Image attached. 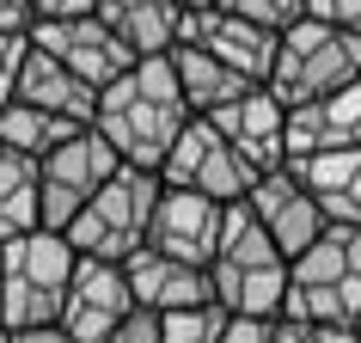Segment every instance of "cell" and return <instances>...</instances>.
I'll return each instance as SVG.
<instances>
[{"instance_id":"d4e9b609","label":"cell","mask_w":361,"mask_h":343,"mask_svg":"<svg viewBox=\"0 0 361 343\" xmlns=\"http://www.w3.org/2000/svg\"><path fill=\"white\" fill-rule=\"evenodd\" d=\"M214 6H227V13H239V19L264 25V31H282V25L300 19V0H214Z\"/></svg>"},{"instance_id":"4fadbf2b","label":"cell","mask_w":361,"mask_h":343,"mask_svg":"<svg viewBox=\"0 0 361 343\" xmlns=\"http://www.w3.org/2000/svg\"><path fill=\"white\" fill-rule=\"evenodd\" d=\"M239 203L251 209V221L264 227V239H269L276 251H282V258H294V251H300L306 239H312V233L324 227L319 203H312V196H306L300 184L288 178V166L257 172V178H251V191L239 196Z\"/></svg>"},{"instance_id":"7a4b0ae2","label":"cell","mask_w":361,"mask_h":343,"mask_svg":"<svg viewBox=\"0 0 361 343\" xmlns=\"http://www.w3.org/2000/svg\"><path fill=\"white\" fill-rule=\"evenodd\" d=\"M288 288V258L264 239L245 203L221 209V233L209 251V294L221 313H245V319H276Z\"/></svg>"},{"instance_id":"d6986e66","label":"cell","mask_w":361,"mask_h":343,"mask_svg":"<svg viewBox=\"0 0 361 343\" xmlns=\"http://www.w3.org/2000/svg\"><path fill=\"white\" fill-rule=\"evenodd\" d=\"M171 80H178V92H184V104H190V116H209L214 104H227V98H239L251 86V80H239L233 68H221L214 56H202L196 43H171Z\"/></svg>"},{"instance_id":"e0dca14e","label":"cell","mask_w":361,"mask_h":343,"mask_svg":"<svg viewBox=\"0 0 361 343\" xmlns=\"http://www.w3.org/2000/svg\"><path fill=\"white\" fill-rule=\"evenodd\" d=\"M92 19L104 25L135 61H141V56H166L171 43H178L184 0H98Z\"/></svg>"},{"instance_id":"484cf974","label":"cell","mask_w":361,"mask_h":343,"mask_svg":"<svg viewBox=\"0 0 361 343\" xmlns=\"http://www.w3.org/2000/svg\"><path fill=\"white\" fill-rule=\"evenodd\" d=\"M300 19L337 25V31H361V0H300Z\"/></svg>"},{"instance_id":"5bb4252c","label":"cell","mask_w":361,"mask_h":343,"mask_svg":"<svg viewBox=\"0 0 361 343\" xmlns=\"http://www.w3.org/2000/svg\"><path fill=\"white\" fill-rule=\"evenodd\" d=\"M282 166L319 203L324 221L361 227V148H319V153H300V160H282Z\"/></svg>"},{"instance_id":"cb8c5ba5","label":"cell","mask_w":361,"mask_h":343,"mask_svg":"<svg viewBox=\"0 0 361 343\" xmlns=\"http://www.w3.org/2000/svg\"><path fill=\"white\" fill-rule=\"evenodd\" d=\"M269 343H361L355 325H300V319H269Z\"/></svg>"},{"instance_id":"836d02e7","label":"cell","mask_w":361,"mask_h":343,"mask_svg":"<svg viewBox=\"0 0 361 343\" xmlns=\"http://www.w3.org/2000/svg\"><path fill=\"white\" fill-rule=\"evenodd\" d=\"M0 343H6V331H0Z\"/></svg>"},{"instance_id":"30bf717a","label":"cell","mask_w":361,"mask_h":343,"mask_svg":"<svg viewBox=\"0 0 361 343\" xmlns=\"http://www.w3.org/2000/svg\"><path fill=\"white\" fill-rule=\"evenodd\" d=\"M129 282H123V264H98V258H74V276L61 288L56 325L74 343H104L111 325L129 313Z\"/></svg>"},{"instance_id":"ac0fdd59","label":"cell","mask_w":361,"mask_h":343,"mask_svg":"<svg viewBox=\"0 0 361 343\" xmlns=\"http://www.w3.org/2000/svg\"><path fill=\"white\" fill-rule=\"evenodd\" d=\"M13 98L37 104V111H56V116H68V123H92V86H86L80 74H68L49 49H37V43H25Z\"/></svg>"},{"instance_id":"9a60e30c","label":"cell","mask_w":361,"mask_h":343,"mask_svg":"<svg viewBox=\"0 0 361 343\" xmlns=\"http://www.w3.org/2000/svg\"><path fill=\"white\" fill-rule=\"evenodd\" d=\"M209 123L227 135V148H239L251 172H276L282 166V104L264 92V86H245L239 98L214 104Z\"/></svg>"},{"instance_id":"7402d4cb","label":"cell","mask_w":361,"mask_h":343,"mask_svg":"<svg viewBox=\"0 0 361 343\" xmlns=\"http://www.w3.org/2000/svg\"><path fill=\"white\" fill-rule=\"evenodd\" d=\"M276 319H300V325H355V319H361V276H349L343 288H282Z\"/></svg>"},{"instance_id":"f546056e","label":"cell","mask_w":361,"mask_h":343,"mask_svg":"<svg viewBox=\"0 0 361 343\" xmlns=\"http://www.w3.org/2000/svg\"><path fill=\"white\" fill-rule=\"evenodd\" d=\"M98 0H31V19H86Z\"/></svg>"},{"instance_id":"4316f807","label":"cell","mask_w":361,"mask_h":343,"mask_svg":"<svg viewBox=\"0 0 361 343\" xmlns=\"http://www.w3.org/2000/svg\"><path fill=\"white\" fill-rule=\"evenodd\" d=\"M104 343H159V313H147V306H129V313L111 325V337H104Z\"/></svg>"},{"instance_id":"2e32d148","label":"cell","mask_w":361,"mask_h":343,"mask_svg":"<svg viewBox=\"0 0 361 343\" xmlns=\"http://www.w3.org/2000/svg\"><path fill=\"white\" fill-rule=\"evenodd\" d=\"M123 282H129V301L147 306V313H171V306L214 301V294H209V270L178 264V258L147 251V246H135L129 258H123Z\"/></svg>"},{"instance_id":"8fae6325","label":"cell","mask_w":361,"mask_h":343,"mask_svg":"<svg viewBox=\"0 0 361 343\" xmlns=\"http://www.w3.org/2000/svg\"><path fill=\"white\" fill-rule=\"evenodd\" d=\"M25 43L49 49V56H56L68 74H80L92 92H98V86H111V80L135 61L129 49L92 19V13H86V19H31V25H25Z\"/></svg>"},{"instance_id":"6da1fadb","label":"cell","mask_w":361,"mask_h":343,"mask_svg":"<svg viewBox=\"0 0 361 343\" xmlns=\"http://www.w3.org/2000/svg\"><path fill=\"white\" fill-rule=\"evenodd\" d=\"M190 123V104L171 80V56H141L129 61L111 86L92 92V129L123 166L159 172L171 135Z\"/></svg>"},{"instance_id":"ba28073f","label":"cell","mask_w":361,"mask_h":343,"mask_svg":"<svg viewBox=\"0 0 361 343\" xmlns=\"http://www.w3.org/2000/svg\"><path fill=\"white\" fill-rule=\"evenodd\" d=\"M221 209H227V203H214V196L159 184V196H153V209H147V233H141V246H147V251H166V258H178V264L209 270L214 233H221Z\"/></svg>"},{"instance_id":"3957f363","label":"cell","mask_w":361,"mask_h":343,"mask_svg":"<svg viewBox=\"0 0 361 343\" xmlns=\"http://www.w3.org/2000/svg\"><path fill=\"white\" fill-rule=\"evenodd\" d=\"M361 80V31H337L319 19H294L276 31V56H269L264 92L276 104H300V98L337 92Z\"/></svg>"},{"instance_id":"d6a6232c","label":"cell","mask_w":361,"mask_h":343,"mask_svg":"<svg viewBox=\"0 0 361 343\" xmlns=\"http://www.w3.org/2000/svg\"><path fill=\"white\" fill-rule=\"evenodd\" d=\"M184 6H214V0H184Z\"/></svg>"},{"instance_id":"ffe728a7","label":"cell","mask_w":361,"mask_h":343,"mask_svg":"<svg viewBox=\"0 0 361 343\" xmlns=\"http://www.w3.org/2000/svg\"><path fill=\"white\" fill-rule=\"evenodd\" d=\"M74 129H86V123H68V116L56 111H37V104H25V98H6L0 104V148H13V153H49L56 141H68Z\"/></svg>"},{"instance_id":"9c48e42d","label":"cell","mask_w":361,"mask_h":343,"mask_svg":"<svg viewBox=\"0 0 361 343\" xmlns=\"http://www.w3.org/2000/svg\"><path fill=\"white\" fill-rule=\"evenodd\" d=\"M178 43H196L202 56H214L221 68H233V74L251 80V86H264L269 56H276V31L239 19V13H227V6H184Z\"/></svg>"},{"instance_id":"603a6c76","label":"cell","mask_w":361,"mask_h":343,"mask_svg":"<svg viewBox=\"0 0 361 343\" xmlns=\"http://www.w3.org/2000/svg\"><path fill=\"white\" fill-rule=\"evenodd\" d=\"M221 306L214 301H196V306H171L159 313V343H214L221 337Z\"/></svg>"},{"instance_id":"277c9868","label":"cell","mask_w":361,"mask_h":343,"mask_svg":"<svg viewBox=\"0 0 361 343\" xmlns=\"http://www.w3.org/2000/svg\"><path fill=\"white\" fill-rule=\"evenodd\" d=\"M68 276H74V246L56 227H31V233L0 239V331L49 325Z\"/></svg>"},{"instance_id":"44dd1931","label":"cell","mask_w":361,"mask_h":343,"mask_svg":"<svg viewBox=\"0 0 361 343\" xmlns=\"http://www.w3.org/2000/svg\"><path fill=\"white\" fill-rule=\"evenodd\" d=\"M43 227L37 221V160L0 148V239Z\"/></svg>"},{"instance_id":"83f0119b","label":"cell","mask_w":361,"mask_h":343,"mask_svg":"<svg viewBox=\"0 0 361 343\" xmlns=\"http://www.w3.org/2000/svg\"><path fill=\"white\" fill-rule=\"evenodd\" d=\"M25 61V31H0V104L13 98V80H19Z\"/></svg>"},{"instance_id":"5b68a950","label":"cell","mask_w":361,"mask_h":343,"mask_svg":"<svg viewBox=\"0 0 361 343\" xmlns=\"http://www.w3.org/2000/svg\"><path fill=\"white\" fill-rule=\"evenodd\" d=\"M159 196V172L116 166L86 203L74 209V221L61 227V239L74 246V258H98V264H123L141 233H147V209Z\"/></svg>"},{"instance_id":"1f68e13d","label":"cell","mask_w":361,"mask_h":343,"mask_svg":"<svg viewBox=\"0 0 361 343\" xmlns=\"http://www.w3.org/2000/svg\"><path fill=\"white\" fill-rule=\"evenodd\" d=\"M31 25V0H0V31H25Z\"/></svg>"},{"instance_id":"52a82bcc","label":"cell","mask_w":361,"mask_h":343,"mask_svg":"<svg viewBox=\"0 0 361 343\" xmlns=\"http://www.w3.org/2000/svg\"><path fill=\"white\" fill-rule=\"evenodd\" d=\"M116 166H123V160L98 141L92 123L74 129L68 141H56L49 153H37V221L61 233L68 221H74V209L104 184V178H111Z\"/></svg>"},{"instance_id":"8992f818","label":"cell","mask_w":361,"mask_h":343,"mask_svg":"<svg viewBox=\"0 0 361 343\" xmlns=\"http://www.w3.org/2000/svg\"><path fill=\"white\" fill-rule=\"evenodd\" d=\"M257 172L239 160V148H227V135L214 129L209 116H190L184 129L171 135L166 160H159V184H178V191L214 196V203H239L251 191Z\"/></svg>"},{"instance_id":"f1b7e54d","label":"cell","mask_w":361,"mask_h":343,"mask_svg":"<svg viewBox=\"0 0 361 343\" xmlns=\"http://www.w3.org/2000/svg\"><path fill=\"white\" fill-rule=\"evenodd\" d=\"M214 343H269V319H245V313H227L221 319V337Z\"/></svg>"},{"instance_id":"4dcf8cb0","label":"cell","mask_w":361,"mask_h":343,"mask_svg":"<svg viewBox=\"0 0 361 343\" xmlns=\"http://www.w3.org/2000/svg\"><path fill=\"white\" fill-rule=\"evenodd\" d=\"M6 343H74V337H68V331L49 319V325H25V331H6Z\"/></svg>"},{"instance_id":"7c38bea8","label":"cell","mask_w":361,"mask_h":343,"mask_svg":"<svg viewBox=\"0 0 361 343\" xmlns=\"http://www.w3.org/2000/svg\"><path fill=\"white\" fill-rule=\"evenodd\" d=\"M319 148H361V80L282 104V160H300Z\"/></svg>"}]
</instances>
